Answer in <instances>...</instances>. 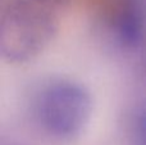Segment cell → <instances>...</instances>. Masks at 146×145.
I'll return each instance as SVG.
<instances>
[{
    "label": "cell",
    "instance_id": "1",
    "mask_svg": "<svg viewBox=\"0 0 146 145\" xmlns=\"http://www.w3.org/2000/svg\"><path fill=\"white\" fill-rule=\"evenodd\" d=\"M72 0H8L0 17V54L10 64L38 57L55 39Z\"/></svg>",
    "mask_w": 146,
    "mask_h": 145
},
{
    "label": "cell",
    "instance_id": "2",
    "mask_svg": "<svg viewBox=\"0 0 146 145\" xmlns=\"http://www.w3.org/2000/svg\"><path fill=\"white\" fill-rule=\"evenodd\" d=\"M92 108L90 90L68 77L46 80L32 100L36 125L46 136L60 143H71L85 132Z\"/></svg>",
    "mask_w": 146,
    "mask_h": 145
},
{
    "label": "cell",
    "instance_id": "3",
    "mask_svg": "<svg viewBox=\"0 0 146 145\" xmlns=\"http://www.w3.org/2000/svg\"><path fill=\"white\" fill-rule=\"evenodd\" d=\"M110 30L124 48L140 45L145 35V13L140 0H117L110 18Z\"/></svg>",
    "mask_w": 146,
    "mask_h": 145
},
{
    "label": "cell",
    "instance_id": "4",
    "mask_svg": "<svg viewBox=\"0 0 146 145\" xmlns=\"http://www.w3.org/2000/svg\"><path fill=\"white\" fill-rule=\"evenodd\" d=\"M132 145H146V102L137 109L132 122Z\"/></svg>",
    "mask_w": 146,
    "mask_h": 145
},
{
    "label": "cell",
    "instance_id": "5",
    "mask_svg": "<svg viewBox=\"0 0 146 145\" xmlns=\"http://www.w3.org/2000/svg\"><path fill=\"white\" fill-rule=\"evenodd\" d=\"M1 145H23V144L17 143V141H13V140H9V141H3Z\"/></svg>",
    "mask_w": 146,
    "mask_h": 145
}]
</instances>
